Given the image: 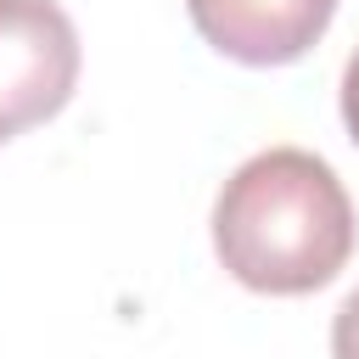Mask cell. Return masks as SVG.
<instances>
[{"label": "cell", "mask_w": 359, "mask_h": 359, "mask_svg": "<svg viewBox=\"0 0 359 359\" xmlns=\"http://www.w3.org/2000/svg\"><path fill=\"white\" fill-rule=\"evenodd\" d=\"M196 34L241 67H286L320 45L337 0H185Z\"/></svg>", "instance_id": "obj_3"}, {"label": "cell", "mask_w": 359, "mask_h": 359, "mask_svg": "<svg viewBox=\"0 0 359 359\" xmlns=\"http://www.w3.org/2000/svg\"><path fill=\"white\" fill-rule=\"evenodd\" d=\"M213 252L269 297H303L342 275L353 258V202L337 168L303 146L247 157L213 202Z\"/></svg>", "instance_id": "obj_1"}, {"label": "cell", "mask_w": 359, "mask_h": 359, "mask_svg": "<svg viewBox=\"0 0 359 359\" xmlns=\"http://www.w3.org/2000/svg\"><path fill=\"white\" fill-rule=\"evenodd\" d=\"M342 123H348V140L359 146V50L342 67Z\"/></svg>", "instance_id": "obj_5"}, {"label": "cell", "mask_w": 359, "mask_h": 359, "mask_svg": "<svg viewBox=\"0 0 359 359\" xmlns=\"http://www.w3.org/2000/svg\"><path fill=\"white\" fill-rule=\"evenodd\" d=\"M331 359H359V286L342 297V309L331 320Z\"/></svg>", "instance_id": "obj_4"}, {"label": "cell", "mask_w": 359, "mask_h": 359, "mask_svg": "<svg viewBox=\"0 0 359 359\" xmlns=\"http://www.w3.org/2000/svg\"><path fill=\"white\" fill-rule=\"evenodd\" d=\"M79 62V28L56 0H0V146L73 101Z\"/></svg>", "instance_id": "obj_2"}]
</instances>
